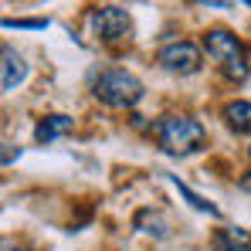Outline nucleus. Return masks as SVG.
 I'll list each match as a JSON object with an SVG mask.
<instances>
[{
  "instance_id": "nucleus-5",
  "label": "nucleus",
  "mask_w": 251,
  "mask_h": 251,
  "mask_svg": "<svg viewBox=\"0 0 251 251\" xmlns=\"http://www.w3.org/2000/svg\"><path fill=\"white\" fill-rule=\"evenodd\" d=\"M92 34L102 44H119L132 34V21L123 7H102L92 14Z\"/></svg>"
},
{
  "instance_id": "nucleus-15",
  "label": "nucleus",
  "mask_w": 251,
  "mask_h": 251,
  "mask_svg": "<svg viewBox=\"0 0 251 251\" xmlns=\"http://www.w3.org/2000/svg\"><path fill=\"white\" fill-rule=\"evenodd\" d=\"M245 3H251V0H245Z\"/></svg>"
},
{
  "instance_id": "nucleus-1",
  "label": "nucleus",
  "mask_w": 251,
  "mask_h": 251,
  "mask_svg": "<svg viewBox=\"0 0 251 251\" xmlns=\"http://www.w3.org/2000/svg\"><path fill=\"white\" fill-rule=\"evenodd\" d=\"M153 136L170 156H190L207 143V129L194 116H163L153 123Z\"/></svg>"
},
{
  "instance_id": "nucleus-11",
  "label": "nucleus",
  "mask_w": 251,
  "mask_h": 251,
  "mask_svg": "<svg viewBox=\"0 0 251 251\" xmlns=\"http://www.w3.org/2000/svg\"><path fill=\"white\" fill-rule=\"evenodd\" d=\"M3 27H21V31H44V27H48V21H14V17H7V21H3Z\"/></svg>"
},
{
  "instance_id": "nucleus-12",
  "label": "nucleus",
  "mask_w": 251,
  "mask_h": 251,
  "mask_svg": "<svg viewBox=\"0 0 251 251\" xmlns=\"http://www.w3.org/2000/svg\"><path fill=\"white\" fill-rule=\"evenodd\" d=\"M238 183H241V190H248V194H251V170L241 176V180H238Z\"/></svg>"
},
{
  "instance_id": "nucleus-16",
  "label": "nucleus",
  "mask_w": 251,
  "mask_h": 251,
  "mask_svg": "<svg viewBox=\"0 0 251 251\" xmlns=\"http://www.w3.org/2000/svg\"><path fill=\"white\" fill-rule=\"evenodd\" d=\"M248 153H251V146H248Z\"/></svg>"
},
{
  "instance_id": "nucleus-14",
  "label": "nucleus",
  "mask_w": 251,
  "mask_h": 251,
  "mask_svg": "<svg viewBox=\"0 0 251 251\" xmlns=\"http://www.w3.org/2000/svg\"><path fill=\"white\" fill-rule=\"evenodd\" d=\"M207 7H227V3H234V0H204Z\"/></svg>"
},
{
  "instance_id": "nucleus-6",
  "label": "nucleus",
  "mask_w": 251,
  "mask_h": 251,
  "mask_svg": "<svg viewBox=\"0 0 251 251\" xmlns=\"http://www.w3.org/2000/svg\"><path fill=\"white\" fill-rule=\"evenodd\" d=\"M27 72H31V68H27V61H24L14 48H7V44H3V48H0V88H3V92L17 88V85L27 78Z\"/></svg>"
},
{
  "instance_id": "nucleus-8",
  "label": "nucleus",
  "mask_w": 251,
  "mask_h": 251,
  "mask_svg": "<svg viewBox=\"0 0 251 251\" xmlns=\"http://www.w3.org/2000/svg\"><path fill=\"white\" fill-rule=\"evenodd\" d=\"M210 251H251V234L241 227H221L210 238Z\"/></svg>"
},
{
  "instance_id": "nucleus-13",
  "label": "nucleus",
  "mask_w": 251,
  "mask_h": 251,
  "mask_svg": "<svg viewBox=\"0 0 251 251\" xmlns=\"http://www.w3.org/2000/svg\"><path fill=\"white\" fill-rule=\"evenodd\" d=\"M14 156H17V150H3V153H0V163H7V160H14Z\"/></svg>"
},
{
  "instance_id": "nucleus-3",
  "label": "nucleus",
  "mask_w": 251,
  "mask_h": 251,
  "mask_svg": "<svg viewBox=\"0 0 251 251\" xmlns=\"http://www.w3.org/2000/svg\"><path fill=\"white\" fill-rule=\"evenodd\" d=\"M204 51H207V58H214L217 65H221V72L231 78V82H245L248 78V51H245V44L238 41L231 31H224V27H214L204 34Z\"/></svg>"
},
{
  "instance_id": "nucleus-2",
  "label": "nucleus",
  "mask_w": 251,
  "mask_h": 251,
  "mask_svg": "<svg viewBox=\"0 0 251 251\" xmlns=\"http://www.w3.org/2000/svg\"><path fill=\"white\" fill-rule=\"evenodd\" d=\"M92 95H95L102 105H109V109H132V105L143 102L146 88H143V82H139L132 72H126V68H109V72H102V75L92 82Z\"/></svg>"
},
{
  "instance_id": "nucleus-9",
  "label": "nucleus",
  "mask_w": 251,
  "mask_h": 251,
  "mask_svg": "<svg viewBox=\"0 0 251 251\" xmlns=\"http://www.w3.org/2000/svg\"><path fill=\"white\" fill-rule=\"evenodd\" d=\"M224 123H227V129H234L238 136L241 132H251V102H245V99L227 102L224 105Z\"/></svg>"
},
{
  "instance_id": "nucleus-10",
  "label": "nucleus",
  "mask_w": 251,
  "mask_h": 251,
  "mask_svg": "<svg viewBox=\"0 0 251 251\" xmlns=\"http://www.w3.org/2000/svg\"><path fill=\"white\" fill-rule=\"evenodd\" d=\"M170 183H173V187H176V190H180V197H187V201H190V207L204 210V214H210V217H221V210L214 207V204H210V201H204V197H201V194H194V190H190V187H187V183H183V180H176V176H173V173H170Z\"/></svg>"
},
{
  "instance_id": "nucleus-7",
  "label": "nucleus",
  "mask_w": 251,
  "mask_h": 251,
  "mask_svg": "<svg viewBox=\"0 0 251 251\" xmlns=\"http://www.w3.org/2000/svg\"><path fill=\"white\" fill-rule=\"evenodd\" d=\"M72 129H75L72 116H44L41 123L34 126V143H41V146H51L54 139L68 136Z\"/></svg>"
},
{
  "instance_id": "nucleus-4",
  "label": "nucleus",
  "mask_w": 251,
  "mask_h": 251,
  "mask_svg": "<svg viewBox=\"0 0 251 251\" xmlns=\"http://www.w3.org/2000/svg\"><path fill=\"white\" fill-rule=\"evenodd\" d=\"M201 61H204V51L194 41H170L156 51V65L173 75H194L201 72Z\"/></svg>"
}]
</instances>
